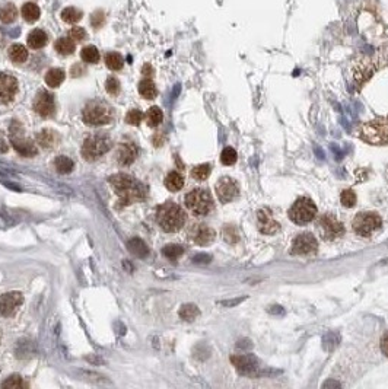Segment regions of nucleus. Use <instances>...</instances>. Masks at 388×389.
Masks as SVG:
<instances>
[{"mask_svg": "<svg viewBox=\"0 0 388 389\" xmlns=\"http://www.w3.org/2000/svg\"><path fill=\"white\" fill-rule=\"evenodd\" d=\"M105 89H107L108 93L112 95V96L118 95V92H120V89H121L120 80H118L115 76H109L107 79V82H105Z\"/></svg>", "mask_w": 388, "mask_h": 389, "instance_id": "obj_41", "label": "nucleus"}, {"mask_svg": "<svg viewBox=\"0 0 388 389\" xmlns=\"http://www.w3.org/2000/svg\"><path fill=\"white\" fill-rule=\"evenodd\" d=\"M215 231L207 225H195L192 231V238L197 245H209L215 239Z\"/></svg>", "mask_w": 388, "mask_h": 389, "instance_id": "obj_18", "label": "nucleus"}, {"mask_svg": "<svg viewBox=\"0 0 388 389\" xmlns=\"http://www.w3.org/2000/svg\"><path fill=\"white\" fill-rule=\"evenodd\" d=\"M198 315H200V311H198V308H197L195 305H193V303L183 305L181 309H180V316H181L184 321H194Z\"/></svg>", "mask_w": 388, "mask_h": 389, "instance_id": "obj_35", "label": "nucleus"}, {"mask_svg": "<svg viewBox=\"0 0 388 389\" xmlns=\"http://www.w3.org/2000/svg\"><path fill=\"white\" fill-rule=\"evenodd\" d=\"M142 73H143L145 76H152V75H153V69H152V66L151 65L143 66V70H142Z\"/></svg>", "mask_w": 388, "mask_h": 389, "instance_id": "obj_50", "label": "nucleus"}, {"mask_svg": "<svg viewBox=\"0 0 388 389\" xmlns=\"http://www.w3.org/2000/svg\"><path fill=\"white\" fill-rule=\"evenodd\" d=\"M146 120H148V124H149L151 127H156V126H159V124L162 123L164 114H162V111L158 108V107H152V108L148 109V112H146Z\"/></svg>", "mask_w": 388, "mask_h": 389, "instance_id": "obj_36", "label": "nucleus"}, {"mask_svg": "<svg viewBox=\"0 0 388 389\" xmlns=\"http://www.w3.org/2000/svg\"><path fill=\"white\" fill-rule=\"evenodd\" d=\"M237 152L234 151L232 148H225L222 151V155H220V160L223 165H234L237 162Z\"/></svg>", "mask_w": 388, "mask_h": 389, "instance_id": "obj_40", "label": "nucleus"}, {"mask_svg": "<svg viewBox=\"0 0 388 389\" xmlns=\"http://www.w3.org/2000/svg\"><path fill=\"white\" fill-rule=\"evenodd\" d=\"M69 37H70L73 41H85L88 34L84 28H81V26H73V28L69 31Z\"/></svg>", "mask_w": 388, "mask_h": 389, "instance_id": "obj_44", "label": "nucleus"}, {"mask_svg": "<svg viewBox=\"0 0 388 389\" xmlns=\"http://www.w3.org/2000/svg\"><path fill=\"white\" fill-rule=\"evenodd\" d=\"M18 7L15 6V3L12 1H6L0 6V22L1 23H13L18 18Z\"/></svg>", "mask_w": 388, "mask_h": 389, "instance_id": "obj_23", "label": "nucleus"}, {"mask_svg": "<svg viewBox=\"0 0 388 389\" xmlns=\"http://www.w3.org/2000/svg\"><path fill=\"white\" fill-rule=\"evenodd\" d=\"M247 299V296H241V298H235V299H229V301H222V302H219V305H222V306H225V308H232V306H237L241 302H244Z\"/></svg>", "mask_w": 388, "mask_h": 389, "instance_id": "obj_47", "label": "nucleus"}, {"mask_svg": "<svg viewBox=\"0 0 388 389\" xmlns=\"http://www.w3.org/2000/svg\"><path fill=\"white\" fill-rule=\"evenodd\" d=\"M383 220L377 213H358L356 217L352 222L353 231L359 235V236H371L374 232H377L381 226Z\"/></svg>", "mask_w": 388, "mask_h": 389, "instance_id": "obj_8", "label": "nucleus"}, {"mask_svg": "<svg viewBox=\"0 0 388 389\" xmlns=\"http://www.w3.org/2000/svg\"><path fill=\"white\" fill-rule=\"evenodd\" d=\"M318 226L321 231V235L327 240H333V239L340 238L345 233V226L342 222H339L333 215H324L318 220Z\"/></svg>", "mask_w": 388, "mask_h": 389, "instance_id": "obj_9", "label": "nucleus"}, {"mask_svg": "<svg viewBox=\"0 0 388 389\" xmlns=\"http://www.w3.org/2000/svg\"><path fill=\"white\" fill-rule=\"evenodd\" d=\"M231 362L234 363V366L238 369L239 373L242 375H253L257 372L260 366L259 359L253 354H242V356H232Z\"/></svg>", "mask_w": 388, "mask_h": 389, "instance_id": "obj_16", "label": "nucleus"}, {"mask_svg": "<svg viewBox=\"0 0 388 389\" xmlns=\"http://www.w3.org/2000/svg\"><path fill=\"white\" fill-rule=\"evenodd\" d=\"M0 338H1V332H0Z\"/></svg>", "mask_w": 388, "mask_h": 389, "instance_id": "obj_54", "label": "nucleus"}, {"mask_svg": "<svg viewBox=\"0 0 388 389\" xmlns=\"http://www.w3.org/2000/svg\"><path fill=\"white\" fill-rule=\"evenodd\" d=\"M54 168L59 173H70L75 168V163L70 157L62 155V156H57L54 159Z\"/></svg>", "mask_w": 388, "mask_h": 389, "instance_id": "obj_30", "label": "nucleus"}, {"mask_svg": "<svg viewBox=\"0 0 388 389\" xmlns=\"http://www.w3.org/2000/svg\"><path fill=\"white\" fill-rule=\"evenodd\" d=\"M317 249H318V242H317V239L314 238V235L301 233L293 240L291 254H293V255H309V254H315Z\"/></svg>", "mask_w": 388, "mask_h": 389, "instance_id": "obj_12", "label": "nucleus"}, {"mask_svg": "<svg viewBox=\"0 0 388 389\" xmlns=\"http://www.w3.org/2000/svg\"><path fill=\"white\" fill-rule=\"evenodd\" d=\"M186 206L194 216H204L213 209V200L207 190L195 188L186 195Z\"/></svg>", "mask_w": 388, "mask_h": 389, "instance_id": "obj_5", "label": "nucleus"}, {"mask_svg": "<svg viewBox=\"0 0 388 389\" xmlns=\"http://www.w3.org/2000/svg\"><path fill=\"white\" fill-rule=\"evenodd\" d=\"M340 200H342V204L345 207H355L356 206V194L352 190H345L342 193Z\"/></svg>", "mask_w": 388, "mask_h": 389, "instance_id": "obj_43", "label": "nucleus"}, {"mask_svg": "<svg viewBox=\"0 0 388 389\" xmlns=\"http://www.w3.org/2000/svg\"><path fill=\"white\" fill-rule=\"evenodd\" d=\"M23 296L19 292H9L0 296V316H10L15 313L16 308L22 305Z\"/></svg>", "mask_w": 388, "mask_h": 389, "instance_id": "obj_14", "label": "nucleus"}, {"mask_svg": "<svg viewBox=\"0 0 388 389\" xmlns=\"http://www.w3.org/2000/svg\"><path fill=\"white\" fill-rule=\"evenodd\" d=\"M111 140L108 139L107 136H101V134H97V136H91L88 137L87 140L84 142V146H82V155L84 157L92 162V160H97L99 159L104 153H107L109 149H111Z\"/></svg>", "mask_w": 388, "mask_h": 389, "instance_id": "obj_7", "label": "nucleus"}, {"mask_svg": "<svg viewBox=\"0 0 388 389\" xmlns=\"http://www.w3.org/2000/svg\"><path fill=\"white\" fill-rule=\"evenodd\" d=\"M7 56L15 65H22L28 60V50L22 44H13V45L9 47Z\"/></svg>", "mask_w": 388, "mask_h": 389, "instance_id": "obj_24", "label": "nucleus"}, {"mask_svg": "<svg viewBox=\"0 0 388 389\" xmlns=\"http://www.w3.org/2000/svg\"><path fill=\"white\" fill-rule=\"evenodd\" d=\"M381 350H383V353L388 357V331L383 335V338H381Z\"/></svg>", "mask_w": 388, "mask_h": 389, "instance_id": "obj_49", "label": "nucleus"}, {"mask_svg": "<svg viewBox=\"0 0 388 389\" xmlns=\"http://www.w3.org/2000/svg\"><path fill=\"white\" fill-rule=\"evenodd\" d=\"M12 146L15 148V151L18 152L19 155L25 156V157H32L38 153L35 145L29 139H25L22 134L12 136Z\"/></svg>", "mask_w": 388, "mask_h": 389, "instance_id": "obj_17", "label": "nucleus"}, {"mask_svg": "<svg viewBox=\"0 0 388 389\" xmlns=\"http://www.w3.org/2000/svg\"><path fill=\"white\" fill-rule=\"evenodd\" d=\"M34 109L41 117H50L56 111L54 95L48 90H40L34 99Z\"/></svg>", "mask_w": 388, "mask_h": 389, "instance_id": "obj_13", "label": "nucleus"}, {"mask_svg": "<svg viewBox=\"0 0 388 389\" xmlns=\"http://www.w3.org/2000/svg\"><path fill=\"white\" fill-rule=\"evenodd\" d=\"M21 13L22 18H23L25 21L32 23V22L40 19V16H41V9H40V6H38L37 3H34V1H26V3L22 6Z\"/></svg>", "mask_w": 388, "mask_h": 389, "instance_id": "obj_25", "label": "nucleus"}, {"mask_svg": "<svg viewBox=\"0 0 388 389\" xmlns=\"http://www.w3.org/2000/svg\"><path fill=\"white\" fill-rule=\"evenodd\" d=\"M54 50L60 56H70L76 50V44L70 37H62L54 43Z\"/></svg>", "mask_w": 388, "mask_h": 389, "instance_id": "obj_27", "label": "nucleus"}, {"mask_svg": "<svg viewBox=\"0 0 388 389\" xmlns=\"http://www.w3.org/2000/svg\"><path fill=\"white\" fill-rule=\"evenodd\" d=\"M156 220L162 231L173 233L180 231L186 223V213L183 209L173 201H167L165 204L158 207L156 212Z\"/></svg>", "mask_w": 388, "mask_h": 389, "instance_id": "obj_2", "label": "nucleus"}, {"mask_svg": "<svg viewBox=\"0 0 388 389\" xmlns=\"http://www.w3.org/2000/svg\"><path fill=\"white\" fill-rule=\"evenodd\" d=\"M105 65L109 70H120L124 66V59L120 53L109 51L105 54Z\"/></svg>", "mask_w": 388, "mask_h": 389, "instance_id": "obj_33", "label": "nucleus"}, {"mask_svg": "<svg viewBox=\"0 0 388 389\" xmlns=\"http://www.w3.org/2000/svg\"><path fill=\"white\" fill-rule=\"evenodd\" d=\"M104 23H105V13H104L102 10L94 12V15L91 16V25H92L95 29H99Z\"/></svg>", "mask_w": 388, "mask_h": 389, "instance_id": "obj_45", "label": "nucleus"}, {"mask_svg": "<svg viewBox=\"0 0 388 389\" xmlns=\"http://www.w3.org/2000/svg\"><path fill=\"white\" fill-rule=\"evenodd\" d=\"M112 117H114L112 107L104 99L89 101L82 112V118L88 126H104L112 120Z\"/></svg>", "mask_w": 388, "mask_h": 389, "instance_id": "obj_3", "label": "nucleus"}, {"mask_svg": "<svg viewBox=\"0 0 388 389\" xmlns=\"http://www.w3.org/2000/svg\"><path fill=\"white\" fill-rule=\"evenodd\" d=\"M223 238L226 239L229 243H235L239 239V235H238L237 229L234 226H226V228H223Z\"/></svg>", "mask_w": 388, "mask_h": 389, "instance_id": "obj_46", "label": "nucleus"}, {"mask_svg": "<svg viewBox=\"0 0 388 389\" xmlns=\"http://www.w3.org/2000/svg\"><path fill=\"white\" fill-rule=\"evenodd\" d=\"M183 185H184V179H183V176H181L180 173L178 172L168 173V176H167V179H165V187H167L170 191L175 193V191L181 190Z\"/></svg>", "mask_w": 388, "mask_h": 389, "instance_id": "obj_34", "label": "nucleus"}, {"mask_svg": "<svg viewBox=\"0 0 388 389\" xmlns=\"http://www.w3.org/2000/svg\"><path fill=\"white\" fill-rule=\"evenodd\" d=\"M216 194L222 203H229L235 200L239 194V185L229 176H222L216 182Z\"/></svg>", "mask_w": 388, "mask_h": 389, "instance_id": "obj_11", "label": "nucleus"}, {"mask_svg": "<svg viewBox=\"0 0 388 389\" xmlns=\"http://www.w3.org/2000/svg\"><path fill=\"white\" fill-rule=\"evenodd\" d=\"M142 118H143V114L140 112V109H130L126 115V123H129L131 126H139Z\"/></svg>", "mask_w": 388, "mask_h": 389, "instance_id": "obj_42", "label": "nucleus"}, {"mask_svg": "<svg viewBox=\"0 0 388 389\" xmlns=\"http://www.w3.org/2000/svg\"><path fill=\"white\" fill-rule=\"evenodd\" d=\"M84 16V12L79 10L78 7H65L62 10V21L66 22V23H78V22L82 19Z\"/></svg>", "mask_w": 388, "mask_h": 389, "instance_id": "obj_31", "label": "nucleus"}, {"mask_svg": "<svg viewBox=\"0 0 388 389\" xmlns=\"http://www.w3.org/2000/svg\"><path fill=\"white\" fill-rule=\"evenodd\" d=\"M257 219H259L260 232L267 233V235H273L279 231V223L272 217V215L267 210H259Z\"/></svg>", "mask_w": 388, "mask_h": 389, "instance_id": "obj_19", "label": "nucleus"}, {"mask_svg": "<svg viewBox=\"0 0 388 389\" xmlns=\"http://www.w3.org/2000/svg\"><path fill=\"white\" fill-rule=\"evenodd\" d=\"M81 57H82V60H84L85 63H92V65H95V63H98V62L101 60L99 51H98V48H97L95 45H87V47H84L82 51H81Z\"/></svg>", "mask_w": 388, "mask_h": 389, "instance_id": "obj_32", "label": "nucleus"}, {"mask_svg": "<svg viewBox=\"0 0 388 389\" xmlns=\"http://www.w3.org/2000/svg\"><path fill=\"white\" fill-rule=\"evenodd\" d=\"M325 387H340V384H336V382H325L324 384V388Z\"/></svg>", "mask_w": 388, "mask_h": 389, "instance_id": "obj_53", "label": "nucleus"}, {"mask_svg": "<svg viewBox=\"0 0 388 389\" xmlns=\"http://www.w3.org/2000/svg\"><path fill=\"white\" fill-rule=\"evenodd\" d=\"M26 387L25 382L22 381L21 376L18 375H13V376H9L3 384H1V388H10V389H19Z\"/></svg>", "mask_w": 388, "mask_h": 389, "instance_id": "obj_39", "label": "nucleus"}, {"mask_svg": "<svg viewBox=\"0 0 388 389\" xmlns=\"http://www.w3.org/2000/svg\"><path fill=\"white\" fill-rule=\"evenodd\" d=\"M7 149H9V145L6 143V140L0 136V152L1 153H4V152H7Z\"/></svg>", "mask_w": 388, "mask_h": 389, "instance_id": "obj_51", "label": "nucleus"}, {"mask_svg": "<svg viewBox=\"0 0 388 389\" xmlns=\"http://www.w3.org/2000/svg\"><path fill=\"white\" fill-rule=\"evenodd\" d=\"M137 156V149L133 143H121L118 149V162L121 165H130Z\"/></svg>", "mask_w": 388, "mask_h": 389, "instance_id": "obj_22", "label": "nucleus"}, {"mask_svg": "<svg viewBox=\"0 0 388 389\" xmlns=\"http://www.w3.org/2000/svg\"><path fill=\"white\" fill-rule=\"evenodd\" d=\"M18 79L13 75L0 72V102L7 104L12 102L18 93Z\"/></svg>", "mask_w": 388, "mask_h": 389, "instance_id": "obj_10", "label": "nucleus"}, {"mask_svg": "<svg viewBox=\"0 0 388 389\" xmlns=\"http://www.w3.org/2000/svg\"><path fill=\"white\" fill-rule=\"evenodd\" d=\"M210 165L209 163H203V165H197L192 171V176L197 181H204L207 179V176L210 175Z\"/></svg>", "mask_w": 388, "mask_h": 389, "instance_id": "obj_37", "label": "nucleus"}, {"mask_svg": "<svg viewBox=\"0 0 388 389\" xmlns=\"http://www.w3.org/2000/svg\"><path fill=\"white\" fill-rule=\"evenodd\" d=\"M183 252H184V249H183V246H180V245H167L164 249H162V254L167 257V258L170 259H177L178 257H181L183 255Z\"/></svg>", "mask_w": 388, "mask_h": 389, "instance_id": "obj_38", "label": "nucleus"}, {"mask_svg": "<svg viewBox=\"0 0 388 389\" xmlns=\"http://www.w3.org/2000/svg\"><path fill=\"white\" fill-rule=\"evenodd\" d=\"M317 216V206L311 198L301 197L296 200V203L291 207L289 217L292 222L298 225H306Z\"/></svg>", "mask_w": 388, "mask_h": 389, "instance_id": "obj_6", "label": "nucleus"}, {"mask_svg": "<svg viewBox=\"0 0 388 389\" xmlns=\"http://www.w3.org/2000/svg\"><path fill=\"white\" fill-rule=\"evenodd\" d=\"M137 89H139V93H140L145 99H153V98L156 96V93H158L156 86H155V83H153L152 79H143V80H140Z\"/></svg>", "mask_w": 388, "mask_h": 389, "instance_id": "obj_29", "label": "nucleus"}, {"mask_svg": "<svg viewBox=\"0 0 388 389\" xmlns=\"http://www.w3.org/2000/svg\"><path fill=\"white\" fill-rule=\"evenodd\" d=\"M109 184L120 197V201L126 204H133L134 201L142 200L146 194V188L137 182L133 176L127 173H117L109 178Z\"/></svg>", "mask_w": 388, "mask_h": 389, "instance_id": "obj_1", "label": "nucleus"}, {"mask_svg": "<svg viewBox=\"0 0 388 389\" xmlns=\"http://www.w3.org/2000/svg\"><path fill=\"white\" fill-rule=\"evenodd\" d=\"M127 248L130 249L131 254H134L139 258H145L149 254V248L148 245L140 238H131L127 240Z\"/></svg>", "mask_w": 388, "mask_h": 389, "instance_id": "obj_28", "label": "nucleus"}, {"mask_svg": "<svg viewBox=\"0 0 388 389\" xmlns=\"http://www.w3.org/2000/svg\"><path fill=\"white\" fill-rule=\"evenodd\" d=\"M210 255H207V254H198V255H195L193 258L194 262H197V264H207V262H210Z\"/></svg>", "mask_w": 388, "mask_h": 389, "instance_id": "obj_48", "label": "nucleus"}, {"mask_svg": "<svg viewBox=\"0 0 388 389\" xmlns=\"http://www.w3.org/2000/svg\"><path fill=\"white\" fill-rule=\"evenodd\" d=\"M66 73L63 69H50L47 73H45V83L50 87H57L60 86L63 82H65Z\"/></svg>", "mask_w": 388, "mask_h": 389, "instance_id": "obj_26", "label": "nucleus"}, {"mask_svg": "<svg viewBox=\"0 0 388 389\" xmlns=\"http://www.w3.org/2000/svg\"><path fill=\"white\" fill-rule=\"evenodd\" d=\"M377 70V63L371 57H364L362 60L356 62L353 65V78L358 83H364L372 76V73Z\"/></svg>", "mask_w": 388, "mask_h": 389, "instance_id": "obj_15", "label": "nucleus"}, {"mask_svg": "<svg viewBox=\"0 0 388 389\" xmlns=\"http://www.w3.org/2000/svg\"><path fill=\"white\" fill-rule=\"evenodd\" d=\"M28 45L32 48V50H41L43 47L47 45L48 43V35L47 32L40 29V28H35L32 29L29 34H28V40H26Z\"/></svg>", "mask_w": 388, "mask_h": 389, "instance_id": "obj_20", "label": "nucleus"}, {"mask_svg": "<svg viewBox=\"0 0 388 389\" xmlns=\"http://www.w3.org/2000/svg\"><path fill=\"white\" fill-rule=\"evenodd\" d=\"M362 139L375 146L388 145V120L377 118L362 126Z\"/></svg>", "mask_w": 388, "mask_h": 389, "instance_id": "obj_4", "label": "nucleus"}, {"mask_svg": "<svg viewBox=\"0 0 388 389\" xmlns=\"http://www.w3.org/2000/svg\"><path fill=\"white\" fill-rule=\"evenodd\" d=\"M59 142V134L54 130L45 129L41 130L37 136V143L44 149H51Z\"/></svg>", "mask_w": 388, "mask_h": 389, "instance_id": "obj_21", "label": "nucleus"}, {"mask_svg": "<svg viewBox=\"0 0 388 389\" xmlns=\"http://www.w3.org/2000/svg\"><path fill=\"white\" fill-rule=\"evenodd\" d=\"M275 309H270V312L272 313H281V312H283V309H282L281 306H273Z\"/></svg>", "mask_w": 388, "mask_h": 389, "instance_id": "obj_52", "label": "nucleus"}]
</instances>
